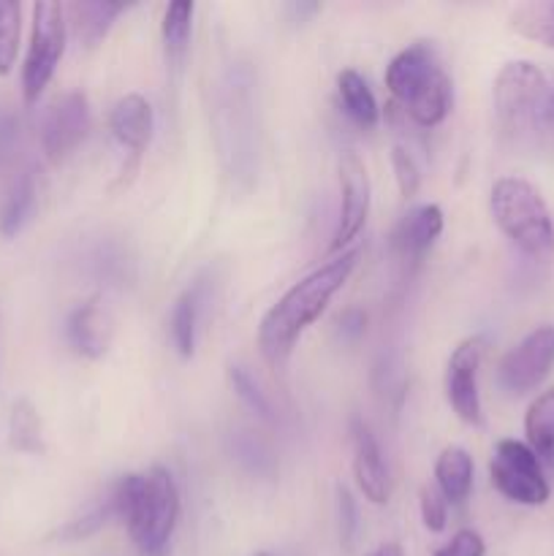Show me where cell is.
<instances>
[{
    "instance_id": "1",
    "label": "cell",
    "mask_w": 554,
    "mask_h": 556,
    "mask_svg": "<svg viewBox=\"0 0 554 556\" xmlns=\"http://www.w3.org/2000/svg\"><path fill=\"white\" fill-rule=\"evenodd\" d=\"M358 258H362V244L348 248L345 253L302 277L297 286H291L277 299V304L266 309L259 326V348L272 369L286 367L299 337L324 315L331 296L345 286L351 271L356 269Z\"/></svg>"
},
{
    "instance_id": "2",
    "label": "cell",
    "mask_w": 554,
    "mask_h": 556,
    "mask_svg": "<svg viewBox=\"0 0 554 556\" xmlns=\"http://www.w3.org/2000/svg\"><path fill=\"white\" fill-rule=\"evenodd\" d=\"M500 136L514 150H541L554 130V87L530 60L505 63L492 87Z\"/></svg>"
},
{
    "instance_id": "3",
    "label": "cell",
    "mask_w": 554,
    "mask_h": 556,
    "mask_svg": "<svg viewBox=\"0 0 554 556\" xmlns=\"http://www.w3.org/2000/svg\"><path fill=\"white\" fill-rule=\"evenodd\" d=\"M117 519L125 521L141 556H163L179 521V489L166 467L128 472L112 483Z\"/></svg>"
},
{
    "instance_id": "4",
    "label": "cell",
    "mask_w": 554,
    "mask_h": 556,
    "mask_svg": "<svg viewBox=\"0 0 554 556\" xmlns=\"http://www.w3.org/2000/svg\"><path fill=\"white\" fill-rule=\"evenodd\" d=\"M386 87L402 112L421 128H435L449 114L454 90L432 43L416 41L402 49L386 68Z\"/></svg>"
},
{
    "instance_id": "5",
    "label": "cell",
    "mask_w": 554,
    "mask_h": 556,
    "mask_svg": "<svg viewBox=\"0 0 554 556\" xmlns=\"http://www.w3.org/2000/svg\"><path fill=\"white\" fill-rule=\"evenodd\" d=\"M489 210L500 231L525 255L546 261L554 255V223L541 190L521 177H503L492 185Z\"/></svg>"
},
{
    "instance_id": "6",
    "label": "cell",
    "mask_w": 554,
    "mask_h": 556,
    "mask_svg": "<svg viewBox=\"0 0 554 556\" xmlns=\"http://www.w3.org/2000/svg\"><path fill=\"white\" fill-rule=\"evenodd\" d=\"M65 38H68L65 5H33L30 47H27L25 65H22V96H25V103H36L41 92L49 87L54 71H58L60 58L65 52Z\"/></svg>"
},
{
    "instance_id": "7",
    "label": "cell",
    "mask_w": 554,
    "mask_h": 556,
    "mask_svg": "<svg viewBox=\"0 0 554 556\" xmlns=\"http://www.w3.org/2000/svg\"><path fill=\"white\" fill-rule=\"evenodd\" d=\"M489 478H492V486L516 505L538 508V505H546L552 494L543 462L530 445L519 440H500L489 462Z\"/></svg>"
},
{
    "instance_id": "8",
    "label": "cell",
    "mask_w": 554,
    "mask_h": 556,
    "mask_svg": "<svg viewBox=\"0 0 554 556\" xmlns=\"http://www.w3.org/2000/svg\"><path fill=\"white\" fill-rule=\"evenodd\" d=\"M554 367V326H538L521 337L498 364V383L505 394L521 396L538 389Z\"/></svg>"
},
{
    "instance_id": "9",
    "label": "cell",
    "mask_w": 554,
    "mask_h": 556,
    "mask_svg": "<svg viewBox=\"0 0 554 556\" xmlns=\"http://www.w3.org/2000/svg\"><path fill=\"white\" fill-rule=\"evenodd\" d=\"M487 356V337H467L465 342L454 348L445 367V396L454 407L456 416L470 427H481V394H478V369Z\"/></svg>"
},
{
    "instance_id": "10",
    "label": "cell",
    "mask_w": 554,
    "mask_h": 556,
    "mask_svg": "<svg viewBox=\"0 0 554 556\" xmlns=\"http://www.w3.org/2000/svg\"><path fill=\"white\" fill-rule=\"evenodd\" d=\"M87 130H90V103L85 92L74 90L60 96L47 109L41 123V147L49 161H65L85 141Z\"/></svg>"
},
{
    "instance_id": "11",
    "label": "cell",
    "mask_w": 554,
    "mask_h": 556,
    "mask_svg": "<svg viewBox=\"0 0 554 556\" xmlns=\"http://www.w3.org/2000/svg\"><path fill=\"white\" fill-rule=\"evenodd\" d=\"M340 215H337L335 233H331V253H345L348 244L362 233L369 215V177L364 161L356 152L348 150L340 157Z\"/></svg>"
},
{
    "instance_id": "12",
    "label": "cell",
    "mask_w": 554,
    "mask_h": 556,
    "mask_svg": "<svg viewBox=\"0 0 554 556\" xmlns=\"http://www.w3.org/2000/svg\"><path fill=\"white\" fill-rule=\"evenodd\" d=\"M351 445H353V476H356L358 489L373 505L389 503L391 481L389 467L383 462L378 440L373 429L362 418H351Z\"/></svg>"
},
{
    "instance_id": "13",
    "label": "cell",
    "mask_w": 554,
    "mask_h": 556,
    "mask_svg": "<svg viewBox=\"0 0 554 556\" xmlns=\"http://www.w3.org/2000/svg\"><path fill=\"white\" fill-rule=\"evenodd\" d=\"M152 128H155L152 106L147 103L144 96H139V92L123 96L114 103L112 112H109V130H112L114 141H117L123 150H128L130 155L128 174L134 172L139 157L144 155V150L150 147Z\"/></svg>"
},
{
    "instance_id": "14",
    "label": "cell",
    "mask_w": 554,
    "mask_h": 556,
    "mask_svg": "<svg viewBox=\"0 0 554 556\" xmlns=\"http://www.w3.org/2000/svg\"><path fill=\"white\" fill-rule=\"evenodd\" d=\"M65 337H68V345L79 356L103 358L109 345H112L114 320L109 309L101 307L98 299H90V302L71 309L68 320H65Z\"/></svg>"
},
{
    "instance_id": "15",
    "label": "cell",
    "mask_w": 554,
    "mask_h": 556,
    "mask_svg": "<svg viewBox=\"0 0 554 556\" xmlns=\"http://www.w3.org/2000/svg\"><path fill=\"white\" fill-rule=\"evenodd\" d=\"M440 233H443V210L435 204L413 206L391 231V250L402 261H418L424 258V253L432 248Z\"/></svg>"
},
{
    "instance_id": "16",
    "label": "cell",
    "mask_w": 554,
    "mask_h": 556,
    "mask_svg": "<svg viewBox=\"0 0 554 556\" xmlns=\"http://www.w3.org/2000/svg\"><path fill=\"white\" fill-rule=\"evenodd\" d=\"M206 296H210V277H196L172 307L168 318V334H172L174 351L182 358H190L196 353V337H199L201 313H204Z\"/></svg>"
},
{
    "instance_id": "17",
    "label": "cell",
    "mask_w": 554,
    "mask_h": 556,
    "mask_svg": "<svg viewBox=\"0 0 554 556\" xmlns=\"http://www.w3.org/2000/svg\"><path fill=\"white\" fill-rule=\"evenodd\" d=\"M226 448L228 456L248 476L264 478V481H272L277 476V454L261 434L250 432V429H234L226 438Z\"/></svg>"
},
{
    "instance_id": "18",
    "label": "cell",
    "mask_w": 554,
    "mask_h": 556,
    "mask_svg": "<svg viewBox=\"0 0 554 556\" xmlns=\"http://www.w3.org/2000/svg\"><path fill=\"white\" fill-rule=\"evenodd\" d=\"M435 481L445 503H465L473 489V456L459 445L443 448L435 462Z\"/></svg>"
},
{
    "instance_id": "19",
    "label": "cell",
    "mask_w": 554,
    "mask_h": 556,
    "mask_svg": "<svg viewBox=\"0 0 554 556\" xmlns=\"http://www.w3.org/2000/svg\"><path fill=\"white\" fill-rule=\"evenodd\" d=\"M128 5L125 3H103V0H85V3H71L65 9V16L71 20L74 27V36L79 38L85 47H96L106 38L109 27L117 20L119 14H125Z\"/></svg>"
},
{
    "instance_id": "20",
    "label": "cell",
    "mask_w": 554,
    "mask_h": 556,
    "mask_svg": "<svg viewBox=\"0 0 554 556\" xmlns=\"http://www.w3.org/2000/svg\"><path fill=\"white\" fill-rule=\"evenodd\" d=\"M38 204V179L36 172H22L14 185L5 193L3 206H0V237L14 239L27 220L33 217Z\"/></svg>"
},
{
    "instance_id": "21",
    "label": "cell",
    "mask_w": 554,
    "mask_h": 556,
    "mask_svg": "<svg viewBox=\"0 0 554 556\" xmlns=\"http://www.w3.org/2000/svg\"><path fill=\"white\" fill-rule=\"evenodd\" d=\"M87 269L92 280L103 286H128L134 280V258L128 250L114 239H101L87 255Z\"/></svg>"
},
{
    "instance_id": "22",
    "label": "cell",
    "mask_w": 554,
    "mask_h": 556,
    "mask_svg": "<svg viewBox=\"0 0 554 556\" xmlns=\"http://www.w3.org/2000/svg\"><path fill=\"white\" fill-rule=\"evenodd\" d=\"M9 445L20 454L27 456H41L47 451L43 443V424L38 416L36 405L27 396L14 400L9 413Z\"/></svg>"
},
{
    "instance_id": "23",
    "label": "cell",
    "mask_w": 554,
    "mask_h": 556,
    "mask_svg": "<svg viewBox=\"0 0 554 556\" xmlns=\"http://www.w3.org/2000/svg\"><path fill=\"white\" fill-rule=\"evenodd\" d=\"M337 92H340V103L345 109L348 117L358 125V128H373L380 117L378 101H375L373 90L364 81L362 74L353 68H345L337 76Z\"/></svg>"
},
{
    "instance_id": "24",
    "label": "cell",
    "mask_w": 554,
    "mask_h": 556,
    "mask_svg": "<svg viewBox=\"0 0 554 556\" xmlns=\"http://www.w3.org/2000/svg\"><path fill=\"white\" fill-rule=\"evenodd\" d=\"M525 434L538 459L554 465V386L527 407Z\"/></svg>"
},
{
    "instance_id": "25",
    "label": "cell",
    "mask_w": 554,
    "mask_h": 556,
    "mask_svg": "<svg viewBox=\"0 0 554 556\" xmlns=\"http://www.w3.org/2000/svg\"><path fill=\"white\" fill-rule=\"evenodd\" d=\"M511 27L530 41L554 49V0H532L511 11Z\"/></svg>"
},
{
    "instance_id": "26",
    "label": "cell",
    "mask_w": 554,
    "mask_h": 556,
    "mask_svg": "<svg viewBox=\"0 0 554 556\" xmlns=\"http://www.w3.org/2000/svg\"><path fill=\"white\" fill-rule=\"evenodd\" d=\"M114 516H117V510H114V497H112V489H109V492L103 494L98 503H92L85 514H79L76 519L65 521L60 530H54L52 541H60V543L87 541V538L96 535L98 530H103L106 521L114 519Z\"/></svg>"
},
{
    "instance_id": "27",
    "label": "cell",
    "mask_w": 554,
    "mask_h": 556,
    "mask_svg": "<svg viewBox=\"0 0 554 556\" xmlns=\"http://www.w3.org/2000/svg\"><path fill=\"white\" fill-rule=\"evenodd\" d=\"M22 5L14 0H0V76L11 74L20 54Z\"/></svg>"
},
{
    "instance_id": "28",
    "label": "cell",
    "mask_w": 554,
    "mask_h": 556,
    "mask_svg": "<svg viewBox=\"0 0 554 556\" xmlns=\"http://www.w3.org/2000/svg\"><path fill=\"white\" fill-rule=\"evenodd\" d=\"M193 3L188 0H177L163 14V41L172 58H182L185 49L190 43V27H193Z\"/></svg>"
},
{
    "instance_id": "29",
    "label": "cell",
    "mask_w": 554,
    "mask_h": 556,
    "mask_svg": "<svg viewBox=\"0 0 554 556\" xmlns=\"http://www.w3.org/2000/svg\"><path fill=\"white\" fill-rule=\"evenodd\" d=\"M228 383H231L234 394H237L239 400H242L244 405H248L250 410L261 418V421H269V424L275 421L277 416H275V407H272L269 396H266V391L261 389L259 380H255L248 369L239 367V364H231V367H228Z\"/></svg>"
},
{
    "instance_id": "30",
    "label": "cell",
    "mask_w": 554,
    "mask_h": 556,
    "mask_svg": "<svg viewBox=\"0 0 554 556\" xmlns=\"http://www.w3.org/2000/svg\"><path fill=\"white\" fill-rule=\"evenodd\" d=\"M391 166H394L396 188H400L402 199H413L421 188V172H418V163L413 157L411 150L405 147H394L391 150Z\"/></svg>"
},
{
    "instance_id": "31",
    "label": "cell",
    "mask_w": 554,
    "mask_h": 556,
    "mask_svg": "<svg viewBox=\"0 0 554 556\" xmlns=\"http://www.w3.org/2000/svg\"><path fill=\"white\" fill-rule=\"evenodd\" d=\"M337 530H340V543L353 548L358 535V505L353 500L351 489L337 483Z\"/></svg>"
},
{
    "instance_id": "32",
    "label": "cell",
    "mask_w": 554,
    "mask_h": 556,
    "mask_svg": "<svg viewBox=\"0 0 554 556\" xmlns=\"http://www.w3.org/2000/svg\"><path fill=\"white\" fill-rule=\"evenodd\" d=\"M418 510H421V521L429 532H443L445 521H449V508H445V500L438 489L424 486L418 494Z\"/></svg>"
},
{
    "instance_id": "33",
    "label": "cell",
    "mask_w": 554,
    "mask_h": 556,
    "mask_svg": "<svg viewBox=\"0 0 554 556\" xmlns=\"http://www.w3.org/2000/svg\"><path fill=\"white\" fill-rule=\"evenodd\" d=\"M487 543L476 530H459L445 546L435 548L432 556H483Z\"/></svg>"
},
{
    "instance_id": "34",
    "label": "cell",
    "mask_w": 554,
    "mask_h": 556,
    "mask_svg": "<svg viewBox=\"0 0 554 556\" xmlns=\"http://www.w3.org/2000/svg\"><path fill=\"white\" fill-rule=\"evenodd\" d=\"M367 331V313L358 307H348L337 315V334L345 342H356Z\"/></svg>"
},
{
    "instance_id": "35",
    "label": "cell",
    "mask_w": 554,
    "mask_h": 556,
    "mask_svg": "<svg viewBox=\"0 0 554 556\" xmlns=\"http://www.w3.org/2000/svg\"><path fill=\"white\" fill-rule=\"evenodd\" d=\"M16 130H20V125H16V117L11 112H0V152L11 150L16 141Z\"/></svg>"
},
{
    "instance_id": "36",
    "label": "cell",
    "mask_w": 554,
    "mask_h": 556,
    "mask_svg": "<svg viewBox=\"0 0 554 556\" xmlns=\"http://www.w3.org/2000/svg\"><path fill=\"white\" fill-rule=\"evenodd\" d=\"M286 11L291 14L293 22H304V20H310L313 14H318L320 5L318 3H288Z\"/></svg>"
},
{
    "instance_id": "37",
    "label": "cell",
    "mask_w": 554,
    "mask_h": 556,
    "mask_svg": "<svg viewBox=\"0 0 554 556\" xmlns=\"http://www.w3.org/2000/svg\"><path fill=\"white\" fill-rule=\"evenodd\" d=\"M367 556H405L400 543H380L378 548H373Z\"/></svg>"
},
{
    "instance_id": "38",
    "label": "cell",
    "mask_w": 554,
    "mask_h": 556,
    "mask_svg": "<svg viewBox=\"0 0 554 556\" xmlns=\"http://www.w3.org/2000/svg\"><path fill=\"white\" fill-rule=\"evenodd\" d=\"M253 556H275V554H269V552H259V554H253Z\"/></svg>"
}]
</instances>
